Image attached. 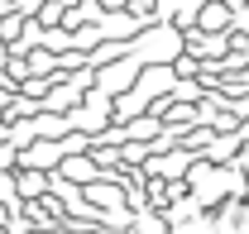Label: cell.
<instances>
[{
  "instance_id": "obj_4",
  "label": "cell",
  "mask_w": 249,
  "mask_h": 234,
  "mask_svg": "<svg viewBox=\"0 0 249 234\" xmlns=\"http://www.w3.org/2000/svg\"><path fill=\"white\" fill-rule=\"evenodd\" d=\"M82 100H87V86H77V82H58V86L48 91L43 110H53V115H72V110H82Z\"/></svg>"
},
{
  "instance_id": "obj_1",
  "label": "cell",
  "mask_w": 249,
  "mask_h": 234,
  "mask_svg": "<svg viewBox=\"0 0 249 234\" xmlns=\"http://www.w3.org/2000/svg\"><path fill=\"white\" fill-rule=\"evenodd\" d=\"M139 77H144V62L129 53L124 62H110V67L96 72V91L110 96V100H120V91H134V86H139Z\"/></svg>"
},
{
  "instance_id": "obj_5",
  "label": "cell",
  "mask_w": 249,
  "mask_h": 234,
  "mask_svg": "<svg viewBox=\"0 0 249 234\" xmlns=\"http://www.w3.org/2000/svg\"><path fill=\"white\" fill-rule=\"evenodd\" d=\"M230 48H235L230 33H206V29L187 33V53H192V58H220V53H230Z\"/></svg>"
},
{
  "instance_id": "obj_2",
  "label": "cell",
  "mask_w": 249,
  "mask_h": 234,
  "mask_svg": "<svg viewBox=\"0 0 249 234\" xmlns=\"http://www.w3.org/2000/svg\"><path fill=\"white\" fill-rule=\"evenodd\" d=\"M62 158H67V144H62V139H38V144L24 148L19 167H34V172H58Z\"/></svg>"
},
{
  "instance_id": "obj_6",
  "label": "cell",
  "mask_w": 249,
  "mask_h": 234,
  "mask_svg": "<svg viewBox=\"0 0 249 234\" xmlns=\"http://www.w3.org/2000/svg\"><path fill=\"white\" fill-rule=\"evenodd\" d=\"M230 5L225 0H201V15H196V29H206V33H230Z\"/></svg>"
},
{
  "instance_id": "obj_3",
  "label": "cell",
  "mask_w": 249,
  "mask_h": 234,
  "mask_svg": "<svg viewBox=\"0 0 249 234\" xmlns=\"http://www.w3.org/2000/svg\"><path fill=\"white\" fill-rule=\"evenodd\" d=\"M53 177H62V182H72V186H82V191H87V186H91V182H101V163H96L91 153H67V158H62V167Z\"/></svg>"
},
{
  "instance_id": "obj_7",
  "label": "cell",
  "mask_w": 249,
  "mask_h": 234,
  "mask_svg": "<svg viewBox=\"0 0 249 234\" xmlns=\"http://www.w3.org/2000/svg\"><path fill=\"white\" fill-rule=\"evenodd\" d=\"M19 158H24V148H15L5 139V144H0V172H19Z\"/></svg>"
}]
</instances>
